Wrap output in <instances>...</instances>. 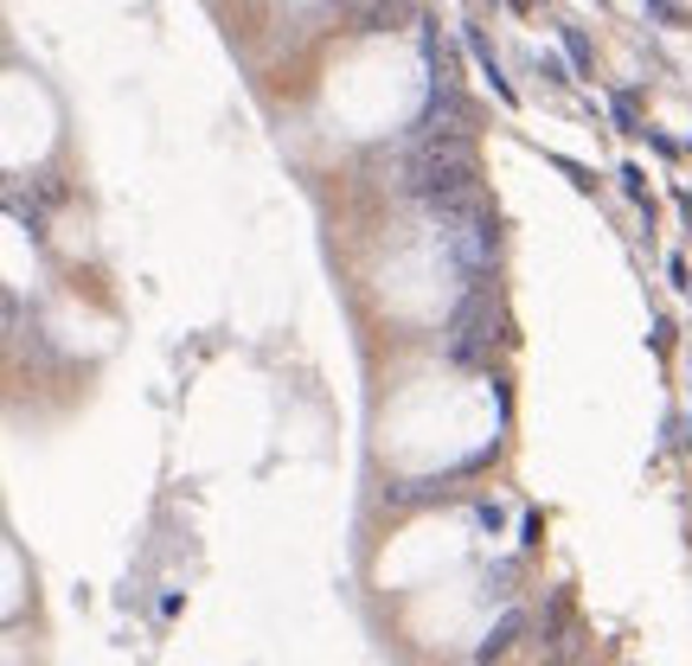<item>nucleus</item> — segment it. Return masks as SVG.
<instances>
[{"label": "nucleus", "instance_id": "f257e3e1", "mask_svg": "<svg viewBox=\"0 0 692 666\" xmlns=\"http://www.w3.org/2000/svg\"><path fill=\"white\" fill-rule=\"evenodd\" d=\"M494 328H501V314H494V301L474 296L462 314H455V328H449V359H462V366H481L487 353H494Z\"/></svg>", "mask_w": 692, "mask_h": 666}]
</instances>
